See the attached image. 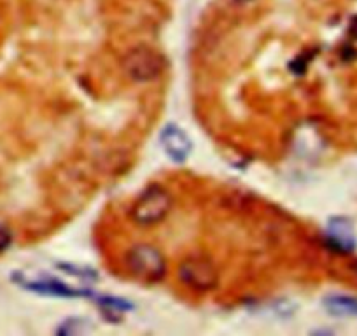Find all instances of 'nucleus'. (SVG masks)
I'll use <instances>...</instances> for the list:
<instances>
[{
	"mask_svg": "<svg viewBox=\"0 0 357 336\" xmlns=\"http://www.w3.org/2000/svg\"><path fill=\"white\" fill-rule=\"evenodd\" d=\"M172 205H174L172 194L165 188L153 184L140 193L135 204L132 205L130 215L139 226L149 228V226H156L167 219L172 211Z\"/></svg>",
	"mask_w": 357,
	"mask_h": 336,
	"instance_id": "1",
	"label": "nucleus"
},
{
	"mask_svg": "<svg viewBox=\"0 0 357 336\" xmlns=\"http://www.w3.org/2000/svg\"><path fill=\"white\" fill-rule=\"evenodd\" d=\"M126 268L137 280L156 284L167 275V261L156 247L149 243H137L126 254Z\"/></svg>",
	"mask_w": 357,
	"mask_h": 336,
	"instance_id": "2",
	"label": "nucleus"
},
{
	"mask_svg": "<svg viewBox=\"0 0 357 336\" xmlns=\"http://www.w3.org/2000/svg\"><path fill=\"white\" fill-rule=\"evenodd\" d=\"M163 54L147 46H139L130 49L123 56V70L132 81L149 82L160 77L165 70Z\"/></svg>",
	"mask_w": 357,
	"mask_h": 336,
	"instance_id": "3",
	"label": "nucleus"
},
{
	"mask_svg": "<svg viewBox=\"0 0 357 336\" xmlns=\"http://www.w3.org/2000/svg\"><path fill=\"white\" fill-rule=\"evenodd\" d=\"M178 279L197 293H208L219 282L218 266L207 258H190L178 268Z\"/></svg>",
	"mask_w": 357,
	"mask_h": 336,
	"instance_id": "4",
	"label": "nucleus"
},
{
	"mask_svg": "<svg viewBox=\"0 0 357 336\" xmlns=\"http://www.w3.org/2000/svg\"><path fill=\"white\" fill-rule=\"evenodd\" d=\"M15 282L20 284L23 289L33 291V293L39 294H47V296H84V291L74 289V287L67 286V284H63L61 280L43 275V273H39V275H30V273L20 272L15 275Z\"/></svg>",
	"mask_w": 357,
	"mask_h": 336,
	"instance_id": "5",
	"label": "nucleus"
},
{
	"mask_svg": "<svg viewBox=\"0 0 357 336\" xmlns=\"http://www.w3.org/2000/svg\"><path fill=\"white\" fill-rule=\"evenodd\" d=\"M160 142L167 156L175 163H183L190 158L191 151H193V144L188 133L183 128H178L177 125H167L161 130Z\"/></svg>",
	"mask_w": 357,
	"mask_h": 336,
	"instance_id": "6",
	"label": "nucleus"
},
{
	"mask_svg": "<svg viewBox=\"0 0 357 336\" xmlns=\"http://www.w3.org/2000/svg\"><path fill=\"white\" fill-rule=\"evenodd\" d=\"M326 308L338 317H357V298L331 296L326 300Z\"/></svg>",
	"mask_w": 357,
	"mask_h": 336,
	"instance_id": "7",
	"label": "nucleus"
},
{
	"mask_svg": "<svg viewBox=\"0 0 357 336\" xmlns=\"http://www.w3.org/2000/svg\"><path fill=\"white\" fill-rule=\"evenodd\" d=\"M328 240L331 242V245L335 247L336 250H342V252H349L354 247L352 235H350L349 229L343 226V229H340L338 226H331V231H329Z\"/></svg>",
	"mask_w": 357,
	"mask_h": 336,
	"instance_id": "8",
	"label": "nucleus"
},
{
	"mask_svg": "<svg viewBox=\"0 0 357 336\" xmlns=\"http://www.w3.org/2000/svg\"><path fill=\"white\" fill-rule=\"evenodd\" d=\"M343 58L345 60H354L357 58V18L352 20L347 32V39L343 43Z\"/></svg>",
	"mask_w": 357,
	"mask_h": 336,
	"instance_id": "9",
	"label": "nucleus"
},
{
	"mask_svg": "<svg viewBox=\"0 0 357 336\" xmlns=\"http://www.w3.org/2000/svg\"><path fill=\"white\" fill-rule=\"evenodd\" d=\"M13 243V235L6 226L0 224V252H4V250L9 249V245Z\"/></svg>",
	"mask_w": 357,
	"mask_h": 336,
	"instance_id": "10",
	"label": "nucleus"
},
{
	"mask_svg": "<svg viewBox=\"0 0 357 336\" xmlns=\"http://www.w3.org/2000/svg\"><path fill=\"white\" fill-rule=\"evenodd\" d=\"M236 2H240V4H245V2H252V0H236Z\"/></svg>",
	"mask_w": 357,
	"mask_h": 336,
	"instance_id": "11",
	"label": "nucleus"
}]
</instances>
